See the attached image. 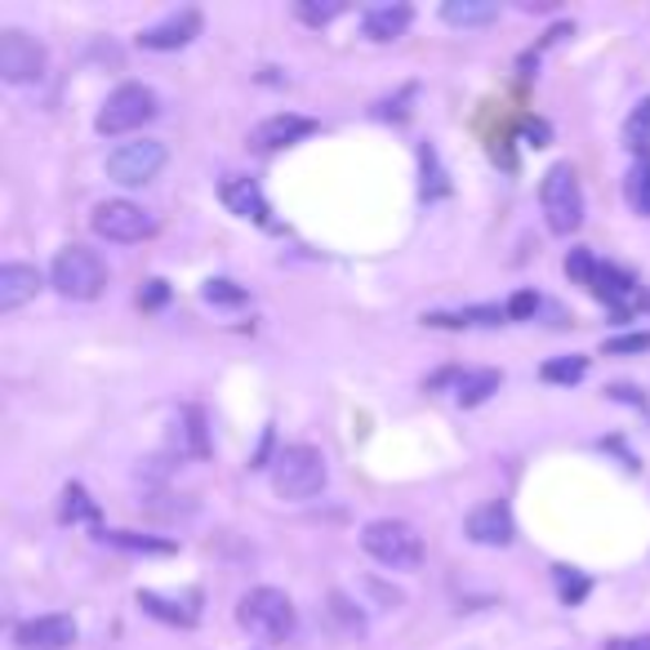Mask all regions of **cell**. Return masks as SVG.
Segmentation results:
<instances>
[{
	"label": "cell",
	"instance_id": "cell-1",
	"mask_svg": "<svg viewBox=\"0 0 650 650\" xmlns=\"http://www.w3.org/2000/svg\"><path fill=\"white\" fill-rule=\"evenodd\" d=\"M156 117H161V98H156V89L130 80V85H121V89L107 94V102H102V112H98L94 130H98L102 139H121V134L143 130V126L156 121Z\"/></svg>",
	"mask_w": 650,
	"mask_h": 650
},
{
	"label": "cell",
	"instance_id": "cell-2",
	"mask_svg": "<svg viewBox=\"0 0 650 650\" xmlns=\"http://www.w3.org/2000/svg\"><path fill=\"white\" fill-rule=\"evenodd\" d=\"M325 477H331V468H325V455L316 446H285L272 459V490L281 499H290V503H303V499L321 495Z\"/></svg>",
	"mask_w": 650,
	"mask_h": 650
},
{
	"label": "cell",
	"instance_id": "cell-3",
	"mask_svg": "<svg viewBox=\"0 0 650 650\" xmlns=\"http://www.w3.org/2000/svg\"><path fill=\"white\" fill-rule=\"evenodd\" d=\"M237 619L259 641H290L299 628V610L281 588H250L237 606Z\"/></svg>",
	"mask_w": 650,
	"mask_h": 650
},
{
	"label": "cell",
	"instance_id": "cell-4",
	"mask_svg": "<svg viewBox=\"0 0 650 650\" xmlns=\"http://www.w3.org/2000/svg\"><path fill=\"white\" fill-rule=\"evenodd\" d=\"M361 549L388 566V571H419L423 566V539L414 526L405 521H392V517H379L361 530Z\"/></svg>",
	"mask_w": 650,
	"mask_h": 650
},
{
	"label": "cell",
	"instance_id": "cell-5",
	"mask_svg": "<svg viewBox=\"0 0 650 650\" xmlns=\"http://www.w3.org/2000/svg\"><path fill=\"white\" fill-rule=\"evenodd\" d=\"M539 205H544V219L557 237H571L579 232L584 224V187H579V174L575 165H553L544 174V183H539Z\"/></svg>",
	"mask_w": 650,
	"mask_h": 650
},
{
	"label": "cell",
	"instance_id": "cell-6",
	"mask_svg": "<svg viewBox=\"0 0 650 650\" xmlns=\"http://www.w3.org/2000/svg\"><path fill=\"white\" fill-rule=\"evenodd\" d=\"M50 285L63 294V299H76V303H89L102 294L107 285V263L89 250V246H67L58 250L54 268H50Z\"/></svg>",
	"mask_w": 650,
	"mask_h": 650
},
{
	"label": "cell",
	"instance_id": "cell-7",
	"mask_svg": "<svg viewBox=\"0 0 650 650\" xmlns=\"http://www.w3.org/2000/svg\"><path fill=\"white\" fill-rule=\"evenodd\" d=\"M89 228L102 241H112V246H134V241L156 232V219L143 205H134V201H102V205H94Z\"/></svg>",
	"mask_w": 650,
	"mask_h": 650
},
{
	"label": "cell",
	"instance_id": "cell-8",
	"mask_svg": "<svg viewBox=\"0 0 650 650\" xmlns=\"http://www.w3.org/2000/svg\"><path fill=\"white\" fill-rule=\"evenodd\" d=\"M165 170V143L156 139H134V143H117L107 152V178H117L121 187H143Z\"/></svg>",
	"mask_w": 650,
	"mask_h": 650
},
{
	"label": "cell",
	"instance_id": "cell-9",
	"mask_svg": "<svg viewBox=\"0 0 650 650\" xmlns=\"http://www.w3.org/2000/svg\"><path fill=\"white\" fill-rule=\"evenodd\" d=\"M45 76V45L28 32H6L0 36V80L6 85H32Z\"/></svg>",
	"mask_w": 650,
	"mask_h": 650
},
{
	"label": "cell",
	"instance_id": "cell-10",
	"mask_svg": "<svg viewBox=\"0 0 650 650\" xmlns=\"http://www.w3.org/2000/svg\"><path fill=\"white\" fill-rule=\"evenodd\" d=\"M219 201L237 214V219H250V224H259V228H277V224H272V205H268L263 187H259L254 178H246V174H224V183H219Z\"/></svg>",
	"mask_w": 650,
	"mask_h": 650
},
{
	"label": "cell",
	"instance_id": "cell-11",
	"mask_svg": "<svg viewBox=\"0 0 650 650\" xmlns=\"http://www.w3.org/2000/svg\"><path fill=\"white\" fill-rule=\"evenodd\" d=\"M464 530H468V539L473 544H481V549H508L512 539H517V521H512V508L508 503H481V508H473L468 512V521H464Z\"/></svg>",
	"mask_w": 650,
	"mask_h": 650
},
{
	"label": "cell",
	"instance_id": "cell-12",
	"mask_svg": "<svg viewBox=\"0 0 650 650\" xmlns=\"http://www.w3.org/2000/svg\"><path fill=\"white\" fill-rule=\"evenodd\" d=\"M196 36H201V10H174V14H165L161 23L143 28V32H139V45L152 50V54H170V50L192 45Z\"/></svg>",
	"mask_w": 650,
	"mask_h": 650
},
{
	"label": "cell",
	"instance_id": "cell-13",
	"mask_svg": "<svg viewBox=\"0 0 650 650\" xmlns=\"http://www.w3.org/2000/svg\"><path fill=\"white\" fill-rule=\"evenodd\" d=\"M321 126L312 121V117H299V112H277V117H268V121H259L254 130H250V143L259 148V152H281V148H290V143H303V139H312Z\"/></svg>",
	"mask_w": 650,
	"mask_h": 650
},
{
	"label": "cell",
	"instance_id": "cell-14",
	"mask_svg": "<svg viewBox=\"0 0 650 650\" xmlns=\"http://www.w3.org/2000/svg\"><path fill=\"white\" fill-rule=\"evenodd\" d=\"M14 641L23 650H67L76 641V619L72 615H36V619H23L14 628Z\"/></svg>",
	"mask_w": 650,
	"mask_h": 650
},
{
	"label": "cell",
	"instance_id": "cell-15",
	"mask_svg": "<svg viewBox=\"0 0 650 650\" xmlns=\"http://www.w3.org/2000/svg\"><path fill=\"white\" fill-rule=\"evenodd\" d=\"M41 290V272L32 263H6L0 268V312H14L28 299H36Z\"/></svg>",
	"mask_w": 650,
	"mask_h": 650
},
{
	"label": "cell",
	"instance_id": "cell-16",
	"mask_svg": "<svg viewBox=\"0 0 650 650\" xmlns=\"http://www.w3.org/2000/svg\"><path fill=\"white\" fill-rule=\"evenodd\" d=\"M414 23V10L410 6H375V10H366V19H361V32L370 36V41H379V45H388V41H397V36H405V28Z\"/></svg>",
	"mask_w": 650,
	"mask_h": 650
},
{
	"label": "cell",
	"instance_id": "cell-17",
	"mask_svg": "<svg viewBox=\"0 0 650 650\" xmlns=\"http://www.w3.org/2000/svg\"><path fill=\"white\" fill-rule=\"evenodd\" d=\"M174 442H178V455H192V459H205L209 455V432H205V410L201 405H183L178 410Z\"/></svg>",
	"mask_w": 650,
	"mask_h": 650
},
{
	"label": "cell",
	"instance_id": "cell-18",
	"mask_svg": "<svg viewBox=\"0 0 650 650\" xmlns=\"http://www.w3.org/2000/svg\"><path fill=\"white\" fill-rule=\"evenodd\" d=\"M593 294H597V299H606V307H615V312H628V303H637V299H641V294H637V277H632V272H624V268H615V263H602Z\"/></svg>",
	"mask_w": 650,
	"mask_h": 650
},
{
	"label": "cell",
	"instance_id": "cell-19",
	"mask_svg": "<svg viewBox=\"0 0 650 650\" xmlns=\"http://www.w3.org/2000/svg\"><path fill=\"white\" fill-rule=\"evenodd\" d=\"M442 19L451 28H490L499 19V6H495V0H446Z\"/></svg>",
	"mask_w": 650,
	"mask_h": 650
},
{
	"label": "cell",
	"instance_id": "cell-20",
	"mask_svg": "<svg viewBox=\"0 0 650 650\" xmlns=\"http://www.w3.org/2000/svg\"><path fill=\"white\" fill-rule=\"evenodd\" d=\"M427 325L437 331H464V325H499L508 321V307H464V312H423Z\"/></svg>",
	"mask_w": 650,
	"mask_h": 650
},
{
	"label": "cell",
	"instance_id": "cell-21",
	"mask_svg": "<svg viewBox=\"0 0 650 650\" xmlns=\"http://www.w3.org/2000/svg\"><path fill=\"white\" fill-rule=\"evenodd\" d=\"M139 606L152 619H161V624H178V628L196 624V606L192 602H174V597H161V593H139Z\"/></svg>",
	"mask_w": 650,
	"mask_h": 650
},
{
	"label": "cell",
	"instance_id": "cell-22",
	"mask_svg": "<svg viewBox=\"0 0 650 650\" xmlns=\"http://www.w3.org/2000/svg\"><path fill=\"white\" fill-rule=\"evenodd\" d=\"M499 383H503L499 370H464L455 383V397H459V405H481L490 392H499Z\"/></svg>",
	"mask_w": 650,
	"mask_h": 650
},
{
	"label": "cell",
	"instance_id": "cell-23",
	"mask_svg": "<svg viewBox=\"0 0 650 650\" xmlns=\"http://www.w3.org/2000/svg\"><path fill=\"white\" fill-rule=\"evenodd\" d=\"M102 539L126 553H156V557H170L178 549L174 539H152V534H134V530H102Z\"/></svg>",
	"mask_w": 650,
	"mask_h": 650
},
{
	"label": "cell",
	"instance_id": "cell-24",
	"mask_svg": "<svg viewBox=\"0 0 650 650\" xmlns=\"http://www.w3.org/2000/svg\"><path fill=\"white\" fill-rule=\"evenodd\" d=\"M624 192H628V205L650 219V156H637V161H632Z\"/></svg>",
	"mask_w": 650,
	"mask_h": 650
},
{
	"label": "cell",
	"instance_id": "cell-25",
	"mask_svg": "<svg viewBox=\"0 0 650 650\" xmlns=\"http://www.w3.org/2000/svg\"><path fill=\"white\" fill-rule=\"evenodd\" d=\"M201 299L214 303V307H246V303H250V294H246L237 281H228V277L205 281V285H201Z\"/></svg>",
	"mask_w": 650,
	"mask_h": 650
},
{
	"label": "cell",
	"instance_id": "cell-26",
	"mask_svg": "<svg viewBox=\"0 0 650 650\" xmlns=\"http://www.w3.org/2000/svg\"><path fill=\"white\" fill-rule=\"evenodd\" d=\"M584 375H588V357H553V361H544V370H539L544 383H579Z\"/></svg>",
	"mask_w": 650,
	"mask_h": 650
},
{
	"label": "cell",
	"instance_id": "cell-27",
	"mask_svg": "<svg viewBox=\"0 0 650 650\" xmlns=\"http://www.w3.org/2000/svg\"><path fill=\"white\" fill-rule=\"evenodd\" d=\"M58 517H63V521H98V503L85 495V486L72 481V486L63 490V508H58Z\"/></svg>",
	"mask_w": 650,
	"mask_h": 650
},
{
	"label": "cell",
	"instance_id": "cell-28",
	"mask_svg": "<svg viewBox=\"0 0 650 650\" xmlns=\"http://www.w3.org/2000/svg\"><path fill=\"white\" fill-rule=\"evenodd\" d=\"M624 143H628L637 156H646V148H650V98L624 121Z\"/></svg>",
	"mask_w": 650,
	"mask_h": 650
},
{
	"label": "cell",
	"instance_id": "cell-29",
	"mask_svg": "<svg viewBox=\"0 0 650 650\" xmlns=\"http://www.w3.org/2000/svg\"><path fill=\"white\" fill-rule=\"evenodd\" d=\"M294 14L307 23V28H325V23H335L344 14V0H325V6H316V0H299Z\"/></svg>",
	"mask_w": 650,
	"mask_h": 650
},
{
	"label": "cell",
	"instance_id": "cell-30",
	"mask_svg": "<svg viewBox=\"0 0 650 650\" xmlns=\"http://www.w3.org/2000/svg\"><path fill=\"white\" fill-rule=\"evenodd\" d=\"M597 272H602V263L593 259V250H571L566 254V277L575 281V285H597Z\"/></svg>",
	"mask_w": 650,
	"mask_h": 650
},
{
	"label": "cell",
	"instance_id": "cell-31",
	"mask_svg": "<svg viewBox=\"0 0 650 650\" xmlns=\"http://www.w3.org/2000/svg\"><path fill=\"white\" fill-rule=\"evenodd\" d=\"M602 353H606V357H641V353H650V331H632V335L606 339Z\"/></svg>",
	"mask_w": 650,
	"mask_h": 650
},
{
	"label": "cell",
	"instance_id": "cell-32",
	"mask_svg": "<svg viewBox=\"0 0 650 650\" xmlns=\"http://www.w3.org/2000/svg\"><path fill=\"white\" fill-rule=\"evenodd\" d=\"M446 192H451V183H446V174L437 165V152L423 148V196H446Z\"/></svg>",
	"mask_w": 650,
	"mask_h": 650
},
{
	"label": "cell",
	"instance_id": "cell-33",
	"mask_svg": "<svg viewBox=\"0 0 650 650\" xmlns=\"http://www.w3.org/2000/svg\"><path fill=\"white\" fill-rule=\"evenodd\" d=\"M557 588H562V602H566V606H579V602L588 597V588H593V584H588L584 575H575V571L557 566Z\"/></svg>",
	"mask_w": 650,
	"mask_h": 650
},
{
	"label": "cell",
	"instance_id": "cell-34",
	"mask_svg": "<svg viewBox=\"0 0 650 650\" xmlns=\"http://www.w3.org/2000/svg\"><path fill=\"white\" fill-rule=\"evenodd\" d=\"M539 312V294L534 290H517L512 299H508V321H526V316H534Z\"/></svg>",
	"mask_w": 650,
	"mask_h": 650
},
{
	"label": "cell",
	"instance_id": "cell-35",
	"mask_svg": "<svg viewBox=\"0 0 650 650\" xmlns=\"http://www.w3.org/2000/svg\"><path fill=\"white\" fill-rule=\"evenodd\" d=\"M606 397H610V401H624V405H637V410H646V397H641L637 388H628V383H615V388H606Z\"/></svg>",
	"mask_w": 650,
	"mask_h": 650
},
{
	"label": "cell",
	"instance_id": "cell-36",
	"mask_svg": "<svg viewBox=\"0 0 650 650\" xmlns=\"http://www.w3.org/2000/svg\"><path fill=\"white\" fill-rule=\"evenodd\" d=\"M165 299H170V285H165V281H148V290L139 294V303H143V307H161Z\"/></svg>",
	"mask_w": 650,
	"mask_h": 650
},
{
	"label": "cell",
	"instance_id": "cell-37",
	"mask_svg": "<svg viewBox=\"0 0 650 650\" xmlns=\"http://www.w3.org/2000/svg\"><path fill=\"white\" fill-rule=\"evenodd\" d=\"M606 650H650V632L646 637H610Z\"/></svg>",
	"mask_w": 650,
	"mask_h": 650
},
{
	"label": "cell",
	"instance_id": "cell-38",
	"mask_svg": "<svg viewBox=\"0 0 650 650\" xmlns=\"http://www.w3.org/2000/svg\"><path fill=\"white\" fill-rule=\"evenodd\" d=\"M526 139H530L534 148H544V143H549V126H544V121H526Z\"/></svg>",
	"mask_w": 650,
	"mask_h": 650
}]
</instances>
